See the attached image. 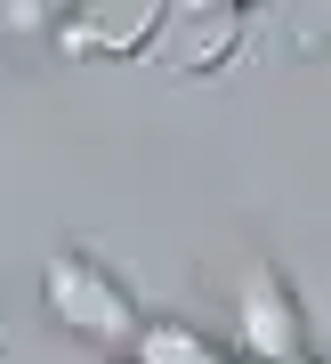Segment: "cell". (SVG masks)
<instances>
[{
	"instance_id": "1",
	"label": "cell",
	"mask_w": 331,
	"mask_h": 364,
	"mask_svg": "<svg viewBox=\"0 0 331 364\" xmlns=\"http://www.w3.org/2000/svg\"><path fill=\"white\" fill-rule=\"evenodd\" d=\"M40 308H49L73 340L105 348V356H129L138 348V324H146L129 284L97 259V251H81V243H57L49 259H40Z\"/></svg>"
},
{
	"instance_id": "2",
	"label": "cell",
	"mask_w": 331,
	"mask_h": 364,
	"mask_svg": "<svg viewBox=\"0 0 331 364\" xmlns=\"http://www.w3.org/2000/svg\"><path fill=\"white\" fill-rule=\"evenodd\" d=\"M242 33H251V16L227 9V0H170L162 25H153V41H146V57L162 73H178V81H202V73L234 65Z\"/></svg>"
},
{
	"instance_id": "3",
	"label": "cell",
	"mask_w": 331,
	"mask_h": 364,
	"mask_svg": "<svg viewBox=\"0 0 331 364\" xmlns=\"http://www.w3.org/2000/svg\"><path fill=\"white\" fill-rule=\"evenodd\" d=\"M234 332H242V364H307V348H315L299 291L283 284L275 267H251V275H242Z\"/></svg>"
},
{
	"instance_id": "4",
	"label": "cell",
	"mask_w": 331,
	"mask_h": 364,
	"mask_svg": "<svg viewBox=\"0 0 331 364\" xmlns=\"http://www.w3.org/2000/svg\"><path fill=\"white\" fill-rule=\"evenodd\" d=\"M170 0H73V16L49 33L57 57H146Z\"/></svg>"
},
{
	"instance_id": "5",
	"label": "cell",
	"mask_w": 331,
	"mask_h": 364,
	"mask_svg": "<svg viewBox=\"0 0 331 364\" xmlns=\"http://www.w3.org/2000/svg\"><path fill=\"white\" fill-rule=\"evenodd\" d=\"M129 356H138V364H210L218 348L194 324H170V316H162V324H138V348H129Z\"/></svg>"
},
{
	"instance_id": "6",
	"label": "cell",
	"mask_w": 331,
	"mask_h": 364,
	"mask_svg": "<svg viewBox=\"0 0 331 364\" xmlns=\"http://www.w3.org/2000/svg\"><path fill=\"white\" fill-rule=\"evenodd\" d=\"M291 41H299V57L331 49V0H291Z\"/></svg>"
},
{
	"instance_id": "7",
	"label": "cell",
	"mask_w": 331,
	"mask_h": 364,
	"mask_svg": "<svg viewBox=\"0 0 331 364\" xmlns=\"http://www.w3.org/2000/svg\"><path fill=\"white\" fill-rule=\"evenodd\" d=\"M73 16V0H9V25L16 33H57Z\"/></svg>"
},
{
	"instance_id": "8",
	"label": "cell",
	"mask_w": 331,
	"mask_h": 364,
	"mask_svg": "<svg viewBox=\"0 0 331 364\" xmlns=\"http://www.w3.org/2000/svg\"><path fill=\"white\" fill-rule=\"evenodd\" d=\"M307 364H331V340H323V348H307Z\"/></svg>"
},
{
	"instance_id": "9",
	"label": "cell",
	"mask_w": 331,
	"mask_h": 364,
	"mask_svg": "<svg viewBox=\"0 0 331 364\" xmlns=\"http://www.w3.org/2000/svg\"><path fill=\"white\" fill-rule=\"evenodd\" d=\"M227 9H242V16H251V0H227Z\"/></svg>"
},
{
	"instance_id": "10",
	"label": "cell",
	"mask_w": 331,
	"mask_h": 364,
	"mask_svg": "<svg viewBox=\"0 0 331 364\" xmlns=\"http://www.w3.org/2000/svg\"><path fill=\"white\" fill-rule=\"evenodd\" d=\"M210 364H234V356H210Z\"/></svg>"
},
{
	"instance_id": "11",
	"label": "cell",
	"mask_w": 331,
	"mask_h": 364,
	"mask_svg": "<svg viewBox=\"0 0 331 364\" xmlns=\"http://www.w3.org/2000/svg\"><path fill=\"white\" fill-rule=\"evenodd\" d=\"M129 364H138V356H129Z\"/></svg>"
}]
</instances>
